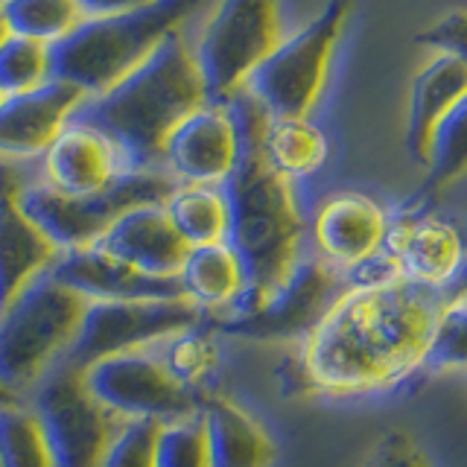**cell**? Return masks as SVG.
I'll list each match as a JSON object with an SVG mask.
<instances>
[{
    "label": "cell",
    "mask_w": 467,
    "mask_h": 467,
    "mask_svg": "<svg viewBox=\"0 0 467 467\" xmlns=\"http://www.w3.org/2000/svg\"><path fill=\"white\" fill-rule=\"evenodd\" d=\"M18 400H24V398H15L12 391H6L4 386H0V406H12V403H18Z\"/></svg>",
    "instance_id": "8d00e7d4"
},
{
    "label": "cell",
    "mask_w": 467,
    "mask_h": 467,
    "mask_svg": "<svg viewBox=\"0 0 467 467\" xmlns=\"http://www.w3.org/2000/svg\"><path fill=\"white\" fill-rule=\"evenodd\" d=\"M467 94V65L456 56L438 53L432 62L418 70L409 97V120H406V146L415 164L427 167L430 140L438 120Z\"/></svg>",
    "instance_id": "44dd1931"
},
{
    "label": "cell",
    "mask_w": 467,
    "mask_h": 467,
    "mask_svg": "<svg viewBox=\"0 0 467 467\" xmlns=\"http://www.w3.org/2000/svg\"><path fill=\"white\" fill-rule=\"evenodd\" d=\"M123 172L114 146L82 123H67L44 152V184L58 193L85 196L109 187Z\"/></svg>",
    "instance_id": "ffe728a7"
},
{
    "label": "cell",
    "mask_w": 467,
    "mask_h": 467,
    "mask_svg": "<svg viewBox=\"0 0 467 467\" xmlns=\"http://www.w3.org/2000/svg\"><path fill=\"white\" fill-rule=\"evenodd\" d=\"M0 15L9 26V36L47 44V47L82 24L77 0H6Z\"/></svg>",
    "instance_id": "484cf974"
},
{
    "label": "cell",
    "mask_w": 467,
    "mask_h": 467,
    "mask_svg": "<svg viewBox=\"0 0 467 467\" xmlns=\"http://www.w3.org/2000/svg\"><path fill=\"white\" fill-rule=\"evenodd\" d=\"M199 325H204V313L184 298L88 301L62 362L67 368L85 371L97 359L146 350Z\"/></svg>",
    "instance_id": "30bf717a"
},
{
    "label": "cell",
    "mask_w": 467,
    "mask_h": 467,
    "mask_svg": "<svg viewBox=\"0 0 467 467\" xmlns=\"http://www.w3.org/2000/svg\"><path fill=\"white\" fill-rule=\"evenodd\" d=\"M386 228L389 216L374 199L345 190L318 208L313 219V243L318 257L345 275L362 269L379 254Z\"/></svg>",
    "instance_id": "2e32d148"
},
{
    "label": "cell",
    "mask_w": 467,
    "mask_h": 467,
    "mask_svg": "<svg viewBox=\"0 0 467 467\" xmlns=\"http://www.w3.org/2000/svg\"><path fill=\"white\" fill-rule=\"evenodd\" d=\"M82 383L117 420L170 423L199 415L193 389L184 386L167 362L150 350L97 359L82 371Z\"/></svg>",
    "instance_id": "8fae6325"
},
{
    "label": "cell",
    "mask_w": 467,
    "mask_h": 467,
    "mask_svg": "<svg viewBox=\"0 0 467 467\" xmlns=\"http://www.w3.org/2000/svg\"><path fill=\"white\" fill-rule=\"evenodd\" d=\"M24 170L0 158V310L58 257V248L24 211Z\"/></svg>",
    "instance_id": "9a60e30c"
},
{
    "label": "cell",
    "mask_w": 467,
    "mask_h": 467,
    "mask_svg": "<svg viewBox=\"0 0 467 467\" xmlns=\"http://www.w3.org/2000/svg\"><path fill=\"white\" fill-rule=\"evenodd\" d=\"M4 4H6V0H0V6H4Z\"/></svg>",
    "instance_id": "f35d334b"
},
{
    "label": "cell",
    "mask_w": 467,
    "mask_h": 467,
    "mask_svg": "<svg viewBox=\"0 0 467 467\" xmlns=\"http://www.w3.org/2000/svg\"><path fill=\"white\" fill-rule=\"evenodd\" d=\"M208 467H269L275 444L260 423L231 400H211L199 412Z\"/></svg>",
    "instance_id": "7402d4cb"
},
{
    "label": "cell",
    "mask_w": 467,
    "mask_h": 467,
    "mask_svg": "<svg viewBox=\"0 0 467 467\" xmlns=\"http://www.w3.org/2000/svg\"><path fill=\"white\" fill-rule=\"evenodd\" d=\"M415 41L435 53L456 56L459 62L467 65V12L444 15V18H438L430 29L418 33Z\"/></svg>",
    "instance_id": "836d02e7"
},
{
    "label": "cell",
    "mask_w": 467,
    "mask_h": 467,
    "mask_svg": "<svg viewBox=\"0 0 467 467\" xmlns=\"http://www.w3.org/2000/svg\"><path fill=\"white\" fill-rule=\"evenodd\" d=\"M161 423L123 420L106 450L102 467H155V441Z\"/></svg>",
    "instance_id": "d6a6232c"
},
{
    "label": "cell",
    "mask_w": 467,
    "mask_h": 467,
    "mask_svg": "<svg viewBox=\"0 0 467 467\" xmlns=\"http://www.w3.org/2000/svg\"><path fill=\"white\" fill-rule=\"evenodd\" d=\"M24 400L38 418L53 467H102L106 450L123 420L91 398L82 383V371L58 362Z\"/></svg>",
    "instance_id": "9c48e42d"
},
{
    "label": "cell",
    "mask_w": 467,
    "mask_h": 467,
    "mask_svg": "<svg viewBox=\"0 0 467 467\" xmlns=\"http://www.w3.org/2000/svg\"><path fill=\"white\" fill-rule=\"evenodd\" d=\"M82 99V91L56 79L29 94L4 97L0 99V158L15 161L44 155L58 131L70 123Z\"/></svg>",
    "instance_id": "ac0fdd59"
},
{
    "label": "cell",
    "mask_w": 467,
    "mask_h": 467,
    "mask_svg": "<svg viewBox=\"0 0 467 467\" xmlns=\"http://www.w3.org/2000/svg\"><path fill=\"white\" fill-rule=\"evenodd\" d=\"M277 44H281L277 0H223L193 53L208 102L225 106L237 97L245 79Z\"/></svg>",
    "instance_id": "ba28073f"
},
{
    "label": "cell",
    "mask_w": 467,
    "mask_h": 467,
    "mask_svg": "<svg viewBox=\"0 0 467 467\" xmlns=\"http://www.w3.org/2000/svg\"><path fill=\"white\" fill-rule=\"evenodd\" d=\"M167 354L161 357L167 362V368L182 379L184 386H193L199 379L211 371L213 357H216V348L211 339V330L199 325V327H190L179 336L167 339Z\"/></svg>",
    "instance_id": "1f68e13d"
},
{
    "label": "cell",
    "mask_w": 467,
    "mask_h": 467,
    "mask_svg": "<svg viewBox=\"0 0 467 467\" xmlns=\"http://www.w3.org/2000/svg\"><path fill=\"white\" fill-rule=\"evenodd\" d=\"M155 4V0H77L82 18H106V15H123Z\"/></svg>",
    "instance_id": "d590c367"
},
{
    "label": "cell",
    "mask_w": 467,
    "mask_h": 467,
    "mask_svg": "<svg viewBox=\"0 0 467 467\" xmlns=\"http://www.w3.org/2000/svg\"><path fill=\"white\" fill-rule=\"evenodd\" d=\"M175 277H179L184 301L202 313H231L245 289L243 263L228 243L187 248Z\"/></svg>",
    "instance_id": "603a6c76"
},
{
    "label": "cell",
    "mask_w": 467,
    "mask_h": 467,
    "mask_svg": "<svg viewBox=\"0 0 467 467\" xmlns=\"http://www.w3.org/2000/svg\"><path fill=\"white\" fill-rule=\"evenodd\" d=\"M9 38V26H6V21H4V15H0V44H4Z\"/></svg>",
    "instance_id": "74e56055"
},
{
    "label": "cell",
    "mask_w": 467,
    "mask_h": 467,
    "mask_svg": "<svg viewBox=\"0 0 467 467\" xmlns=\"http://www.w3.org/2000/svg\"><path fill=\"white\" fill-rule=\"evenodd\" d=\"M423 365L435 371H467V292L438 306Z\"/></svg>",
    "instance_id": "f1b7e54d"
},
{
    "label": "cell",
    "mask_w": 467,
    "mask_h": 467,
    "mask_svg": "<svg viewBox=\"0 0 467 467\" xmlns=\"http://www.w3.org/2000/svg\"><path fill=\"white\" fill-rule=\"evenodd\" d=\"M50 82L47 44L9 36L0 44V97H21Z\"/></svg>",
    "instance_id": "f546056e"
},
{
    "label": "cell",
    "mask_w": 467,
    "mask_h": 467,
    "mask_svg": "<svg viewBox=\"0 0 467 467\" xmlns=\"http://www.w3.org/2000/svg\"><path fill=\"white\" fill-rule=\"evenodd\" d=\"M240 131V158L219 184L228 208L225 243L240 257L245 289L231 316H245L281 286L304 257V216L292 182L277 172L263 152L269 114L240 91L225 102ZM228 316V318H231Z\"/></svg>",
    "instance_id": "7a4b0ae2"
},
{
    "label": "cell",
    "mask_w": 467,
    "mask_h": 467,
    "mask_svg": "<svg viewBox=\"0 0 467 467\" xmlns=\"http://www.w3.org/2000/svg\"><path fill=\"white\" fill-rule=\"evenodd\" d=\"M155 467H208L199 415L161 423L155 441Z\"/></svg>",
    "instance_id": "4dcf8cb0"
},
{
    "label": "cell",
    "mask_w": 467,
    "mask_h": 467,
    "mask_svg": "<svg viewBox=\"0 0 467 467\" xmlns=\"http://www.w3.org/2000/svg\"><path fill=\"white\" fill-rule=\"evenodd\" d=\"M88 301L50 272L29 281L0 310V386L26 398L65 359Z\"/></svg>",
    "instance_id": "5b68a950"
},
{
    "label": "cell",
    "mask_w": 467,
    "mask_h": 467,
    "mask_svg": "<svg viewBox=\"0 0 467 467\" xmlns=\"http://www.w3.org/2000/svg\"><path fill=\"white\" fill-rule=\"evenodd\" d=\"M208 106L193 50L175 33L106 94L82 99L70 120L99 131L123 172L161 170L164 143L184 117Z\"/></svg>",
    "instance_id": "3957f363"
},
{
    "label": "cell",
    "mask_w": 467,
    "mask_h": 467,
    "mask_svg": "<svg viewBox=\"0 0 467 467\" xmlns=\"http://www.w3.org/2000/svg\"><path fill=\"white\" fill-rule=\"evenodd\" d=\"M58 284H65L85 301H155V298H184L179 277L143 275L126 263L109 257L99 248H73L58 252L47 269Z\"/></svg>",
    "instance_id": "e0dca14e"
},
{
    "label": "cell",
    "mask_w": 467,
    "mask_h": 467,
    "mask_svg": "<svg viewBox=\"0 0 467 467\" xmlns=\"http://www.w3.org/2000/svg\"><path fill=\"white\" fill-rule=\"evenodd\" d=\"M196 4L199 0H155L135 12L82 18L73 33L50 44V79L73 85L85 99L106 94L179 33Z\"/></svg>",
    "instance_id": "277c9868"
},
{
    "label": "cell",
    "mask_w": 467,
    "mask_h": 467,
    "mask_svg": "<svg viewBox=\"0 0 467 467\" xmlns=\"http://www.w3.org/2000/svg\"><path fill=\"white\" fill-rule=\"evenodd\" d=\"M368 467H430V462L412 435L391 432L374 450Z\"/></svg>",
    "instance_id": "e575fe53"
},
{
    "label": "cell",
    "mask_w": 467,
    "mask_h": 467,
    "mask_svg": "<svg viewBox=\"0 0 467 467\" xmlns=\"http://www.w3.org/2000/svg\"><path fill=\"white\" fill-rule=\"evenodd\" d=\"M175 187L179 182L164 170L120 172L109 187L85 196H67L44 182H26L21 204L58 252H73L94 245L117 216L138 204H164Z\"/></svg>",
    "instance_id": "8992f818"
},
{
    "label": "cell",
    "mask_w": 467,
    "mask_h": 467,
    "mask_svg": "<svg viewBox=\"0 0 467 467\" xmlns=\"http://www.w3.org/2000/svg\"><path fill=\"white\" fill-rule=\"evenodd\" d=\"M345 275L333 269L318 254L301 257L286 281L272 296L245 316H231L219 321V327L248 339H292L306 336L333 301L342 296Z\"/></svg>",
    "instance_id": "7c38bea8"
},
{
    "label": "cell",
    "mask_w": 467,
    "mask_h": 467,
    "mask_svg": "<svg viewBox=\"0 0 467 467\" xmlns=\"http://www.w3.org/2000/svg\"><path fill=\"white\" fill-rule=\"evenodd\" d=\"M462 175H467V94L438 120L432 131L423 193L444 190Z\"/></svg>",
    "instance_id": "4316f807"
},
{
    "label": "cell",
    "mask_w": 467,
    "mask_h": 467,
    "mask_svg": "<svg viewBox=\"0 0 467 467\" xmlns=\"http://www.w3.org/2000/svg\"><path fill=\"white\" fill-rule=\"evenodd\" d=\"M350 0H330L301 33L281 41L245 79L243 91L269 117H306L325 91Z\"/></svg>",
    "instance_id": "52a82bcc"
},
{
    "label": "cell",
    "mask_w": 467,
    "mask_h": 467,
    "mask_svg": "<svg viewBox=\"0 0 467 467\" xmlns=\"http://www.w3.org/2000/svg\"><path fill=\"white\" fill-rule=\"evenodd\" d=\"M379 257L394 275L430 289H444L464 266L467 240L456 225L435 213H403L389 219Z\"/></svg>",
    "instance_id": "4fadbf2b"
},
{
    "label": "cell",
    "mask_w": 467,
    "mask_h": 467,
    "mask_svg": "<svg viewBox=\"0 0 467 467\" xmlns=\"http://www.w3.org/2000/svg\"><path fill=\"white\" fill-rule=\"evenodd\" d=\"M240 158V131L225 106H202L172 129L161 170L179 184L219 187Z\"/></svg>",
    "instance_id": "5bb4252c"
},
{
    "label": "cell",
    "mask_w": 467,
    "mask_h": 467,
    "mask_svg": "<svg viewBox=\"0 0 467 467\" xmlns=\"http://www.w3.org/2000/svg\"><path fill=\"white\" fill-rule=\"evenodd\" d=\"M441 289L400 275L348 286L304 336L301 368L330 394L383 389L423 365Z\"/></svg>",
    "instance_id": "6da1fadb"
},
{
    "label": "cell",
    "mask_w": 467,
    "mask_h": 467,
    "mask_svg": "<svg viewBox=\"0 0 467 467\" xmlns=\"http://www.w3.org/2000/svg\"><path fill=\"white\" fill-rule=\"evenodd\" d=\"M0 467H53L38 418L26 400L0 406Z\"/></svg>",
    "instance_id": "83f0119b"
},
{
    "label": "cell",
    "mask_w": 467,
    "mask_h": 467,
    "mask_svg": "<svg viewBox=\"0 0 467 467\" xmlns=\"http://www.w3.org/2000/svg\"><path fill=\"white\" fill-rule=\"evenodd\" d=\"M164 213L187 248L225 243L228 208L219 187L179 184L172 190V196L164 202Z\"/></svg>",
    "instance_id": "cb8c5ba5"
},
{
    "label": "cell",
    "mask_w": 467,
    "mask_h": 467,
    "mask_svg": "<svg viewBox=\"0 0 467 467\" xmlns=\"http://www.w3.org/2000/svg\"><path fill=\"white\" fill-rule=\"evenodd\" d=\"M263 152L284 179L313 175L327 158V138L306 117H269L263 131Z\"/></svg>",
    "instance_id": "d4e9b609"
},
{
    "label": "cell",
    "mask_w": 467,
    "mask_h": 467,
    "mask_svg": "<svg viewBox=\"0 0 467 467\" xmlns=\"http://www.w3.org/2000/svg\"><path fill=\"white\" fill-rule=\"evenodd\" d=\"M94 248L155 277H175L187 254V245L170 225L164 204H138L117 216Z\"/></svg>",
    "instance_id": "d6986e66"
},
{
    "label": "cell",
    "mask_w": 467,
    "mask_h": 467,
    "mask_svg": "<svg viewBox=\"0 0 467 467\" xmlns=\"http://www.w3.org/2000/svg\"><path fill=\"white\" fill-rule=\"evenodd\" d=\"M0 99H4V97H0Z\"/></svg>",
    "instance_id": "ab89813d"
}]
</instances>
